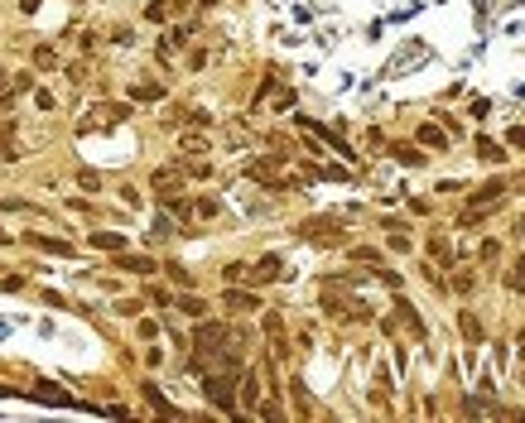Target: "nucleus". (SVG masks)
Masks as SVG:
<instances>
[{
	"instance_id": "f257e3e1",
	"label": "nucleus",
	"mask_w": 525,
	"mask_h": 423,
	"mask_svg": "<svg viewBox=\"0 0 525 423\" xmlns=\"http://www.w3.org/2000/svg\"><path fill=\"white\" fill-rule=\"evenodd\" d=\"M203 395L212 399L222 414H236V370H207Z\"/></svg>"
},
{
	"instance_id": "f03ea898",
	"label": "nucleus",
	"mask_w": 525,
	"mask_h": 423,
	"mask_svg": "<svg viewBox=\"0 0 525 423\" xmlns=\"http://www.w3.org/2000/svg\"><path fill=\"white\" fill-rule=\"evenodd\" d=\"M227 337H231V332H227L222 322H203V317H198V332H193L198 356H193V366H198V370H207V356H212V351H217Z\"/></svg>"
},
{
	"instance_id": "7ed1b4c3",
	"label": "nucleus",
	"mask_w": 525,
	"mask_h": 423,
	"mask_svg": "<svg viewBox=\"0 0 525 423\" xmlns=\"http://www.w3.org/2000/svg\"><path fill=\"white\" fill-rule=\"evenodd\" d=\"M304 236L318 240V245H342V231H337V221L328 216H318V221H304Z\"/></svg>"
},
{
	"instance_id": "20e7f679",
	"label": "nucleus",
	"mask_w": 525,
	"mask_h": 423,
	"mask_svg": "<svg viewBox=\"0 0 525 423\" xmlns=\"http://www.w3.org/2000/svg\"><path fill=\"white\" fill-rule=\"evenodd\" d=\"M222 308H231V313H255L260 308V298L246 289H236V284H227V293H222Z\"/></svg>"
},
{
	"instance_id": "39448f33",
	"label": "nucleus",
	"mask_w": 525,
	"mask_h": 423,
	"mask_svg": "<svg viewBox=\"0 0 525 423\" xmlns=\"http://www.w3.org/2000/svg\"><path fill=\"white\" fill-rule=\"evenodd\" d=\"M116 269H126V274H155L159 264L150 260V255H126V250H116Z\"/></svg>"
},
{
	"instance_id": "423d86ee",
	"label": "nucleus",
	"mask_w": 525,
	"mask_h": 423,
	"mask_svg": "<svg viewBox=\"0 0 525 423\" xmlns=\"http://www.w3.org/2000/svg\"><path fill=\"white\" fill-rule=\"evenodd\" d=\"M150 183H155L159 197H174V192L183 188V178H179V168H155V178H150Z\"/></svg>"
},
{
	"instance_id": "0eeeda50",
	"label": "nucleus",
	"mask_w": 525,
	"mask_h": 423,
	"mask_svg": "<svg viewBox=\"0 0 525 423\" xmlns=\"http://www.w3.org/2000/svg\"><path fill=\"white\" fill-rule=\"evenodd\" d=\"M92 245H97V250H111V255H116V250H126V236H121V231H92Z\"/></svg>"
},
{
	"instance_id": "6e6552de",
	"label": "nucleus",
	"mask_w": 525,
	"mask_h": 423,
	"mask_svg": "<svg viewBox=\"0 0 525 423\" xmlns=\"http://www.w3.org/2000/svg\"><path fill=\"white\" fill-rule=\"evenodd\" d=\"M458 327H463V337H468L472 346H482V322H477V313H472V308H463V313H458Z\"/></svg>"
},
{
	"instance_id": "1a4fd4ad",
	"label": "nucleus",
	"mask_w": 525,
	"mask_h": 423,
	"mask_svg": "<svg viewBox=\"0 0 525 423\" xmlns=\"http://www.w3.org/2000/svg\"><path fill=\"white\" fill-rule=\"evenodd\" d=\"M501 192H506V183H487L482 192H472V207H482V212H487V207H497V202H501Z\"/></svg>"
},
{
	"instance_id": "9d476101",
	"label": "nucleus",
	"mask_w": 525,
	"mask_h": 423,
	"mask_svg": "<svg viewBox=\"0 0 525 423\" xmlns=\"http://www.w3.org/2000/svg\"><path fill=\"white\" fill-rule=\"evenodd\" d=\"M29 245H39V250H49V255H73V245H68V240H54V236H39V231H34V236H29Z\"/></svg>"
},
{
	"instance_id": "9b49d317",
	"label": "nucleus",
	"mask_w": 525,
	"mask_h": 423,
	"mask_svg": "<svg viewBox=\"0 0 525 423\" xmlns=\"http://www.w3.org/2000/svg\"><path fill=\"white\" fill-rule=\"evenodd\" d=\"M251 279H260V284H265V279H279V255H265V260L255 264V269H246Z\"/></svg>"
},
{
	"instance_id": "f8f14e48",
	"label": "nucleus",
	"mask_w": 525,
	"mask_h": 423,
	"mask_svg": "<svg viewBox=\"0 0 525 423\" xmlns=\"http://www.w3.org/2000/svg\"><path fill=\"white\" fill-rule=\"evenodd\" d=\"M0 149H5V159H20V149H15V121L10 116L0 121Z\"/></svg>"
},
{
	"instance_id": "ddd939ff",
	"label": "nucleus",
	"mask_w": 525,
	"mask_h": 423,
	"mask_svg": "<svg viewBox=\"0 0 525 423\" xmlns=\"http://www.w3.org/2000/svg\"><path fill=\"white\" fill-rule=\"evenodd\" d=\"M179 313H188V317H207V303H203L198 293H179Z\"/></svg>"
},
{
	"instance_id": "4468645a",
	"label": "nucleus",
	"mask_w": 525,
	"mask_h": 423,
	"mask_svg": "<svg viewBox=\"0 0 525 423\" xmlns=\"http://www.w3.org/2000/svg\"><path fill=\"white\" fill-rule=\"evenodd\" d=\"M395 308H400V317H405V327H410V332H415V337H424V322H419L415 303H405V298H400V303H395Z\"/></svg>"
},
{
	"instance_id": "2eb2a0df",
	"label": "nucleus",
	"mask_w": 525,
	"mask_h": 423,
	"mask_svg": "<svg viewBox=\"0 0 525 423\" xmlns=\"http://www.w3.org/2000/svg\"><path fill=\"white\" fill-rule=\"evenodd\" d=\"M164 97V87H155V82H140V87H131V102H159Z\"/></svg>"
},
{
	"instance_id": "dca6fc26",
	"label": "nucleus",
	"mask_w": 525,
	"mask_h": 423,
	"mask_svg": "<svg viewBox=\"0 0 525 423\" xmlns=\"http://www.w3.org/2000/svg\"><path fill=\"white\" fill-rule=\"evenodd\" d=\"M419 145H429V149H443V145H448V135H443L439 125H424V130H419Z\"/></svg>"
},
{
	"instance_id": "f3484780",
	"label": "nucleus",
	"mask_w": 525,
	"mask_h": 423,
	"mask_svg": "<svg viewBox=\"0 0 525 423\" xmlns=\"http://www.w3.org/2000/svg\"><path fill=\"white\" fill-rule=\"evenodd\" d=\"M477 159H487V164H501L506 154H501V145H497V140H477Z\"/></svg>"
},
{
	"instance_id": "a211bd4d",
	"label": "nucleus",
	"mask_w": 525,
	"mask_h": 423,
	"mask_svg": "<svg viewBox=\"0 0 525 423\" xmlns=\"http://www.w3.org/2000/svg\"><path fill=\"white\" fill-rule=\"evenodd\" d=\"M390 154L400 159V164H410V168H419V164H424V154H419L415 145H395V149H390Z\"/></svg>"
},
{
	"instance_id": "6ab92c4d",
	"label": "nucleus",
	"mask_w": 525,
	"mask_h": 423,
	"mask_svg": "<svg viewBox=\"0 0 525 423\" xmlns=\"http://www.w3.org/2000/svg\"><path fill=\"white\" fill-rule=\"evenodd\" d=\"M241 399H246L251 409L260 404V380H255V375H246V380H241Z\"/></svg>"
},
{
	"instance_id": "aec40b11",
	"label": "nucleus",
	"mask_w": 525,
	"mask_h": 423,
	"mask_svg": "<svg viewBox=\"0 0 525 423\" xmlns=\"http://www.w3.org/2000/svg\"><path fill=\"white\" fill-rule=\"evenodd\" d=\"M145 399H150V404H155L159 414H174V404H169V399L159 395V385H145Z\"/></svg>"
},
{
	"instance_id": "412c9836",
	"label": "nucleus",
	"mask_w": 525,
	"mask_h": 423,
	"mask_svg": "<svg viewBox=\"0 0 525 423\" xmlns=\"http://www.w3.org/2000/svg\"><path fill=\"white\" fill-rule=\"evenodd\" d=\"M34 399H49V404H73L63 390H49V385H39V390H34Z\"/></svg>"
},
{
	"instance_id": "4be33fe9",
	"label": "nucleus",
	"mask_w": 525,
	"mask_h": 423,
	"mask_svg": "<svg viewBox=\"0 0 525 423\" xmlns=\"http://www.w3.org/2000/svg\"><path fill=\"white\" fill-rule=\"evenodd\" d=\"M92 116H107V121H126V116H131V106H97Z\"/></svg>"
},
{
	"instance_id": "5701e85b",
	"label": "nucleus",
	"mask_w": 525,
	"mask_h": 423,
	"mask_svg": "<svg viewBox=\"0 0 525 423\" xmlns=\"http://www.w3.org/2000/svg\"><path fill=\"white\" fill-rule=\"evenodd\" d=\"M169 279H174V284H179V289H188V284H193V274H188V269H183V264H169Z\"/></svg>"
},
{
	"instance_id": "b1692460",
	"label": "nucleus",
	"mask_w": 525,
	"mask_h": 423,
	"mask_svg": "<svg viewBox=\"0 0 525 423\" xmlns=\"http://www.w3.org/2000/svg\"><path fill=\"white\" fill-rule=\"evenodd\" d=\"M352 260H361V264H381V250H371V245H357V250H352Z\"/></svg>"
},
{
	"instance_id": "393cba45",
	"label": "nucleus",
	"mask_w": 525,
	"mask_h": 423,
	"mask_svg": "<svg viewBox=\"0 0 525 423\" xmlns=\"http://www.w3.org/2000/svg\"><path fill=\"white\" fill-rule=\"evenodd\" d=\"M246 269H251V264H227V269H222V279H227V284H236V279H246Z\"/></svg>"
},
{
	"instance_id": "a878e982",
	"label": "nucleus",
	"mask_w": 525,
	"mask_h": 423,
	"mask_svg": "<svg viewBox=\"0 0 525 423\" xmlns=\"http://www.w3.org/2000/svg\"><path fill=\"white\" fill-rule=\"evenodd\" d=\"M10 92H34V78H29V73H20V78L10 82Z\"/></svg>"
},
{
	"instance_id": "bb28decb",
	"label": "nucleus",
	"mask_w": 525,
	"mask_h": 423,
	"mask_svg": "<svg viewBox=\"0 0 525 423\" xmlns=\"http://www.w3.org/2000/svg\"><path fill=\"white\" fill-rule=\"evenodd\" d=\"M34 63H39V68H54L58 58H54V49H39V53H34Z\"/></svg>"
},
{
	"instance_id": "cd10ccee",
	"label": "nucleus",
	"mask_w": 525,
	"mask_h": 423,
	"mask_svg": "<svg viewBox=\"0 0 525 423\" xmlns=\"http://www.w3.org/2000/svg\"><path fill=\"white\" fill-rule=\"evenodd\" d=\"M116 313H126V317H135V313H140V303H135V298H121V303H116Z\"/></svg>"
},
{
	"instance_id": "c85d7f7f",
	"label": "nucleus",
	"mask_w": 525,
	"mask_h": 423,
	"mask_svg": "<svg viewBox=\"0 0 525 423\" xmlns=\"http://www.w3.org/2000/svg\"><path fill=\"white\" fill-rule=\"evenodd\" d=\"M511 289H525V260L516 264V274H511Z\"/></svg>"
},
{
	"instance_id": "c756f323",
	"label": "nucleus",
	"mask_w": 525,
	"mask_h": 423,
	"mask_svg": "<svg viewBox=\"0 0 525 423\" xmlns=\"http://www.w3.org/2000/svg\"><path fill=\"white\" fill-rule=\"evenodd\" d=\"M511 145H516V149H525V130H521V125L511 130Z\"/></svg>"
},
{
	"instance_id": "7c9ffc66",
	"label": "nucleus",
	"mask_w": 525,
	"mask_h": 423,
	"mask_svg": "<svg viewBox=\"0 0 525 423\" xmlns=\"http://www.w3.org/2000/svg\"><path fill=\"white\" fill-rule=\"evenodd\" d=\"M0 245H10V231H0Z\"/></svg>"
},
{
	"instance_id": "2f4dec72",
	"label": "nucleus",
	"mask_w": 525,
	"mask_h": 423,
	"mask_svg": "<svg viewBox=\"0 0 525 423\" xmlns=\"http://www.w3.org/2000/svg\"><path fill=\"white\" fill-rule=\"evenodd\" d=\"M203 5H212V0H203Z\"/></svg>"
}]
</instances>
